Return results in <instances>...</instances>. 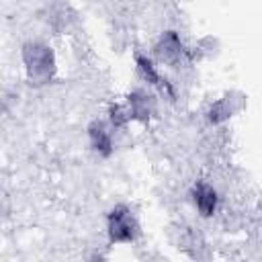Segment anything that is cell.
Returning a JSON list of instances; mask_svg holds the SVG:
<instances>
[{
  "mask_svg": "<svg viewBox=\"0 0 262 262\" xmlns=\"http://www.w3.org/2000/svg\"><path fill=\"white\" fill-rule=\"evenodd\" d=\"M111 235L113 239H131L133 237V223L123 209H115L111 215Z\"/></svg>",
  "mask_w": 262,
  "mask_h": 262,
  "instance_id": "6da1fadb",
  "label": "cell"
},
{
  "mask_svg": "<svg viewBox=\"0 0 262 262\" xmlns=\"http://www.w3.org/2000/svg\"><path fill=\"white\" fill-rule=\"evenodd\" d=\"M194 205L203 215H211L217 205V194L211 186H199L194 192Z\"/></svg>",
  "mask_w": 262,
  "mask_h": 262,
  "instance_id": "7a4b0ae2",
  "label": "cell"
}]
</instances>
